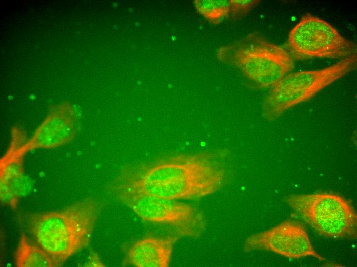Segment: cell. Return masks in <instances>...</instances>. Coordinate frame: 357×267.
Returning a JSON list of instances; mask_svg holds the SVG:
<instances>
[{"instance_id": "obj_1", "label": "cell", "mask_w": 357, "mask_h": 267, "mask_svg": "<svg viewBox=\"0 0 357 267\" xmlns=\"http://www.w3.org/2000/svg\"><path fill=\"white\" fill-rule=\"evenodd\" d=\"M225 178V169L218 154H182L127 167L118 177L114 190L116 193L190 200L217 191Z\"/></svg>"}, {"instance_id": "obj_2", "label": "cell", "mask_w": 357, "mask_h": 267, "mask_svg": "<svg viewBox=\"0 0 357 267\" xmlns=\"http://www.w3.org/2000/svg\"><path fill=\"white\" fill-rule=\"evenodd\" d=\"M100 212L99 203L88 198L61 210L31 214L27 224L37 244L60 266L90 244Z\"/></svg>"}, {"instance_id": "obj_3", "label": "cell", "mask_w": 357, "mask_h": 267, "mask_svg": "<svg viewBox=\"0 0 357 267\" xmlns=\"http://www.w3.org/2000/svg\"><path fill=\"white\" fill-rule=\"evenodd\" d=\"M216 56L221 62L237 68L259 87H272L294 67L288 52L256 32L220 47Z\"/></svg>"}, {"instance_id": "obj_4", "label": "cell", "mask_w": 357, "mask_h": 267, "mask_svg": "<svg viewBox=\"0 0 357 267\" xmlns=\"http://www.w3.org/2000/svg\"><path fill=\"white\" fill-rule=\"evenodd\" d=\"M356 53L324 68L288 74L275 83L264 99L262 113L268 121L306 101L320 90L356 69Z\"/></svg>"}, {"instance_id": "obj_5", "label": "cell", "mask_w": 357, "mask_h": 267, "mask_svg": "<svg viewBox=\"0 0 357 267\" xmlns=\"http://www.w3.org/2000/svg\"><path fill=\"white\" fill-rule=\"evenodd\" d=\"M286 201L321 235L333 238H356L357 215L343 197L329 193L291 195Z\"/></svg>"}, {"instance_id": "obj_6", "label": "cell", "mask_w": 357, "mask_h": 267, "mask_svg": "<svg viewBox=\"0 0 357 267\" xmlns=\"http://www.w3.org/2000/svg\"><path fill=\"white\" fill-rule=\"evenodd\" d=\"M287 48L292 58L344 59L356 53L354 42L342 36L330 24L307 13L290 32Z\"/></svg>"}, {"instance_id": "obj_7", "label": "cell", "mask_w": 357, "mask_h": 267, "mask_svg": "<svg viewBox=\"0 0 357 267\" xmlns=\"http://www.w3.org/2000/svg\"><path fill=\"white\" fill-rule=\"evenodd\" d=\"M116 195L143 220L169 225L179 236L198 238L206 227L202 212L188 204L147 195Z\"/></svg>"}, {"instance_id": "obj_8", "label": "cell", "mask_w": 357, "mask_h": 267, "mask_svg": "<svg viewBox=\"0 0 357 267\" xmlns=\"http://www.w3.org/2000/svg\"><path fill=\"white\" fill-rule=\"evenodd\" d=\"M244 250L270 251L293 259L311 256L320 261L325 260L313 249L305 227L290 220L250 236L244 243Z\"/></svg>"}, {"instance_id": "obj_9", "label": "cell", "mask_w": 357, "mask_h": 267, "mask_svg": "<svg viewBox=\"0 0 357 267\" xmlns=\"http://www.w3.org/2000/svg\"><path fill=\"white\" fill-rule=\"evenodd\" d=\"M76 130L74 108L69 103H60L50 111L32 137L18 147L16 152L24 157L27 152L33 149L63 146L74 138Z\"/></svg>"}, {"instance_id": "obj_10", "label": "cell", "mask_w": 357, "mask_h": 267, "mask_svg": "<svg viewBox=\"0 0 357 267\" xmlns=\"http://www.w3.org/2000/svg\"><path fill=\"white\" fill-rule=\"evenodd\" d=\"M179 239V236L142 238L130 247L123 264L136 267H168Z\"/></svg>"}, {"instance_id": "obj_11", "label": "cell", "mask_w": 357, "mask_h": 267, "mask_svg": "<svg viewBox=\"0 0 357 267\" xmlns=\"http://www.w3.org/2000/svg\"><path fill=\"white\" fill-rule=\"evenodd\" d=\"M17 267H55L52 257L39 246L31 244L22 232L15 253Z\"/></svg>"}, {"instance_id": "obj_12", "label": "cell", "mask_w": 357, "mask_h": 267, "mask_svg": "<svg viewBox=\"0 0 357 267\" xmlns=\"http://www.w3.org/2000/svg\"><path fill=\"white\" fill-rule=\"evenodd\" d=\"M199 13L210 22L217 24L230 13V0H195Z\"/></svg>"}, {"instance_id": "obj_13", "label": "cell", "mask_w": 357, "mask_h": 267, "mask_svg": "<svg viewBox=\"0 0 357 267\" xmlns=\"http://www.w3.org/2000/svg\"><path fill=\"white\" fill-rule=\"evenodd\" d=\"M230 13L233 20L246 16L260 3L258 0H230Z\"/></svg>"}, {"instance_id": "obj_14", "label": "cell", "mask_w": 357, "mask_h": 267, "mask_svg": "<svg viewBox=\"0 0 357 267\" xmlns=\"http://www.w3.org/2000/svg\"><path fill=\"white\" fill-rule=\"evenodd\" d=\"M89 266H103L99 258L96 254H93L90 260Z\"/></svg>"}]
</instances>
